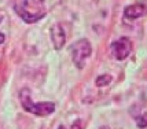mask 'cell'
<instances>
[{"label":"cell","instance_id":"obj_7","mask_svg":"<svg viewBox=\"0 0 147 129\" xmlns=\"http://www.w3.org/2000/svg\"><path fill=\"white\" fill-rule=\"evenodd\" d=\"M111 81H113V77H111L110 74H102V76L96 77L95 85L96 87H106V85H109Z\"/></svg>","mask_w":147,"mask_h":129},{"label":"cell","instance_id":"obj_5","mask_svg":"<svg viewBox=\"0 0 147 129\" xmlns=\"http://www.w3.org/2000/svg\"><path fill=\"white\" fill-rule=\"evenodd\" d=\"M50 34H51L52 45L55 50H61L66 43V32H65L63 26L61 24H55L51 26L50 29Z\"/></svg>","mask_w":147,"mask_h":129},{"label":"cell","instance_id":"obj_2","mask_svg":"<svg viewBox=\"0 0 147 129\" xmlns=\"http://www.w3.org/2000/svg\"><path fill=\"white\" fill-rule=\"evenodd\" d=\"M19 100H21V104L22 107L32 113V114H36V116H50L55 111V104L52 102H40V103H34L32 99H30V92L29 89H22L21 93H19Z\"/></svg>","mask_w":147,"mask_h":129},{"label":"cell","instance_id":"obj_11","mask_svg":"<svg viewBox=\"0 0 147 129\" xmlns=\"http://www.w3.org/2000/svg\"><path fill=\"white\" fill-rule=\"evenodd\" d=\"M1 19H3V15H0V22H1Z\"/></svg>","mask_w":147,"mask_h":129},{"label":"cell","instance_id":"obj_9","mask_svg":"<svg viewBox=\"0 0 147 129\" xmlns=\"http://www.w3.org/2000/svg\"><path fill=\"white\" fill-rule=\"evenodd\" d=\"M4 40H6V36H4L3 33H0V44H1V43H4Z\"/></svg>","mask_w":147,"mask_h":129},{"label":"cell","instance_id":"obj_1","mask_svg":"<svg viewBox=\"0 0 147 129\" xmlns=\"http://www.w3.org/2000/svg\"><path fill=\"white\" fill-rule=\"evenodd\" d=\"M15 13L28 24H33L45 15L44 0H15Z\"/></svg>","mask_w":147,"mask_h":129},{"label":"cell","instance_id":"obj_3","mask_svg":"<svg viewBox=\"0 0 147 129\" xmlns=\"http://www.w3.org/2000/svg\"><path fill=\"white\" fill-rule=\"evenodd\" d=\"M70 54L74 64L78 69H83L84 64H85V60L90 58L91 54H92V45L88 40L81 39L70 47Z\"/></svg>","mask_w":147,"mask_h":129},{"label":"cell","instance_id":"obj_8","mask_svg":"<svg viewBox=\"0 0 147 129\" xmlns=\"http://www.w3.org/2000/svg\"><path fill=\"white\" fill-rule=\"evenodd\" d=\"M136 125L139 128H147V113H143L136 118Z\"/></svg>","mask_w":147,"mask_h":129},{"label":"cell","instance_id":"obj_4","mask_svg":"<svg viewBox=\"0 0 147 129\" xmlns=\"http://www.w3.org/2000/svg\"><path fill=\"white\" fill-rule=\"evenodd\" d=\"M111 51L117 60H124L132 52V41L128 37H121L111 44Z\"/></svg>","mask_w":147,"mask_h":129},{"label":"cell","instance_id":"obj_6","mask_svg":"<svg viewBox=\"0 0 147 129\" xmlns=\"http://www.w3.org/2000/svg\"><path fill=\"white\" fill-rule=\"evenodd\" d=\"M146 14V7L143 4H132L124 10V17L127 19H138Z\"/></svg>","mask_w":147,"mask_h":129},{"label":"cell","instance_id":"obj_10","mask_svg":"<svg viewBox=\"0 0 147 129\" xmlns=\"http://www.w3.org/2000/svg\"><path fill=\"white\" fill-rule=\"evenodd\" d=\"M58 129H65V126H62V125H61V126H59Z\"/></svg>","mask_w":147,"mask_h":129}]
</instances>
